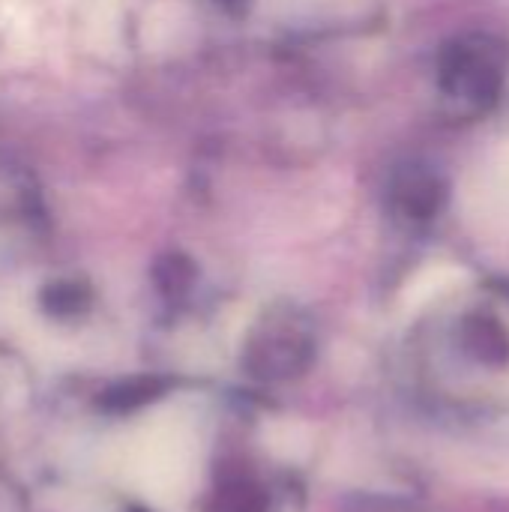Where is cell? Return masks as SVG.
I'll return each mask as SVG.
<instances>
[{
  "label": "cell",
  "mask_w": 509,
  "mask_h": 512,
  "mask_svg": "<svg viewBox=\"0 0 509 512\" xmlns=\"http://www.w3.org/2000/svg\"><path fill=\"white\" fill-rule=\"evenodd\" d=\"M504 84L501 54L483 39H462L441 57V87L450 99L471 105L474 111L489 108Z\"/></svg>",
  "instance_id": "1"
},
{
  "label": "cell",
  "mask_w": 509,
  "mask_h": 512,
  "mask_svg": "<svg viewBox=\"0 0 509 512\" xmlns=\"http://www.w3.org/2000/svg\"><path fill=\"white\" fill-rule=\"evenodd\" d=\"M387 195L402 216L423 222L438 216L441 207L447 204V183L438 171L426 165H405L393 174Z\"/></svg>",
  "instance_id": "2"
},
{
  "label": "cell",
  "mask_w": 509,
  "mask_h": 512,
  "mask_svg": "<svg viewBox=\"0 0 509 512\" xmlns=\"http://www.w3.org/2000/svg\"><path fill=\"white\" fill-rule=\"evenodd\" d=\"M39 306L54 321H72L81 318L90 309V285L78 279H54L45 282L39 291Z\"/></svg>",
  "instance_id": "3"
},
{
  "label": "cell",
  "mask_w": 509,
  "mask_h": 512,
  "mask_svg": "<svg viewBox=\"0 0 509 512\" xmlns=\"http://www.w3.org/2000/svg\"><path fill=\"white\" fill-rule=\"evenodd\" d=\"M192 267L183 255H165L162 261H156V282L165 294H177L189 285Z\"/></svg>",
  "instance_id": "4"
},
{
  "label": "cell",
  "mask_w": 509,
  "mask_h": 512,
  "mask_svg": "<svg viewBox=\"0 0 509 512\" xmlns=\"http://www.w3.org/2000/svg\"><path fill=\"white\" fill-rule=\"evenodd\" d=\"M243 3H246V0H222V6H228L231 12H240V9H243Z\"/></svg>",
  "instance_id": "5"
}]
</instances>
